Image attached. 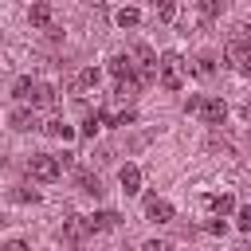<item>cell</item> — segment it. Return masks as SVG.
I'll list each match as a JSON object with an SVG mask.
<instances>
[{
  "instance_id": "obj_29",
  "label": "cell",
  "mask_w": 251,
  "mask_h": 251,
  "mask_svg": "<svg viewBox=\"0 0 251 251\" xmlns=\"http://www.w3.org/2000/svg\"><path fill=\"white\" fill-rule=\"evenodd\" d=\"M0 251H27V239H8Z\"/></svg>"
},
{
  "instance_id": "obj_26",
  "label": "cell",
  "mask_w": 251,
  "mask_h": 251,
  "mask_svg": "<svg viewBox=\"0 0 251 251\" xmlns=\"http://www.w3.org/2000/svg\"><path fill=\"white\" fill-rule=\"evenodd\" d=\"M98 126H102V118H98V114H86V122H82V137H94Z\"/></svg>"
},
{
  "instance_id": "obj_2",
  "label": "cell",
  "mask_w": 251,
  "mask_h": 251,
  "mask_svg": "<svg viewBox=\"0 0 251 251\" xmlns=\"http://www.w3.org/2000/svg\"><path fill=\"white\" fill-rule=\"evenodd\" d=\"M133 75H137V82H153L157 78V51L149 47V43H133Z\"/></svg>"
},
{
  "instance_id": "obj_32",
  "label": "cell",
  "mask_w": 251,
  "mask_h": 251,
  "mask_svg": "<svg viewBox=\"0 0 251 251\" xmlns=\"http://www.w3.org/2000/svg\"><path fill=\"white\" fill-rule=\"evenodd\" d=\"M235 251H251V243H239V247H235Z\"/></svg>"
},
{
  "instance_id": "obj_18",
  "label": "cell",
  "mask_w": 251,
  "mask_h": 251,
  "mask_svg": "<svg viewBox=\"0 0 251 251\" xmlns=\"http://www.w3.org/2000/svg\"><path fill=\"white\" fill-rule=\"evenodd\" d=\"M43 129H47V133H51V137H63V141H71V137H75V129H71V126H67V122H59V118H51V122H47V126H43Z\"/></svg>"
},
{
  "instance_id": "obj_7",
  "label": "cell",
  "mask_w": 251,
  "mask_h": 251,
  "mask_svg": "<svg viewBox=\"0 0 251 251\" xmlns=\"http://www.w3.org/2000/svg\"><path fill=\"white\" fill-rule=\"evenodd\" d=\"M31 106H39V110H55V106H59V90H55L51 82H35V90H31Z\"/></svg>"
},
{
  "instance_id": "obj_14",
  "label": "cell",
  "mask_w": 251,
  "mask_h": 251,
  "mask_svg": "<svg viewBox=\"0 0 251 251\" xmlns=\"http://www.w3.org/2000/svg\"><path fill=\"white\" fill-rule=\"evenodd\" d=\"M75 180H78V188H82L86 196H102V180H98L90 169H78V173H75Z\"/></svg>"
},
{
  "instance_id": "obj_12",
  "label": "cell",
  "mask_w": 251,
  "mask_h": 251,
  "mask_svg": "<svg viewBox=\"0 0 251 251\" xmlns=\"http://www.w3.org/2000/svg\"><path fill=\"white\" fill-rule=\"evenodd\" d=\"M8 126L20 129V133H24V129H35V114H31L27 106H16V110L8 114Z\"/></svg>"
},
{
  "instance_id": "obj_23",
  "label": "cell",
  "mask_w": 251,
  "mask_h": 251,
  "mask_svg": "<svg viewBox=\"0 0 251 251\" xmlns=\"http://www.w3.org/2000/svg\"><path fill=\"white\" fill-rule=\"evenodd\" d=\"M220 12H224L220 0H200V16H204V20H212V16H220Z\"/></svg>"
},
{
  "instance_id": "obj_28",
  "label": "cell",
  "mask_w": 251,
  "mask_h": 251,
  "mask_svg": "<svg viewBox=\"0 0 251 251\" xmlns=\"http://www.w3.org/2000/svg\"><path fill=\"white\" fill-rule=\"evenodd\" d=\"M173 16H176V4H161V8H157V20H165V24H169Z\"/></svg>"
},
{
  "instance_id": "obj_3",
  "label": "cell",
  "mask_w": 251,
  "mask_h": 251,
  "mask_svg": "<svg viewBox=\"0 0 251 251\" xmlns=\"http://www.w3.org/2000/svg\"><path fill=\"white\" fill-rule=\"evenodd\" d=\"M59 173H63V161L59 157H51V153H35V157H27V176L31 180H59Z\"/></svg>"
},
{
  "instance_id": "obj_31",
  "label": "cell",
  "mask_w": 251,
  "mask_h": 251,
  "mask_svg": "<svg viewBox=\"0 0 251 251\" xmlns=\"http://www.w3.org/2000/svg\"><path fill=\"white\" fill-rule=\"evenodd\" d=\"M196 106H200V94H192V98H184V114H196Z\"/></svg>"
},
{
  "instance_id": "obj_17",
  "label": "cell",
  "mask_w": 251,
  "mask_h": 251,
  "mask_svg": "<svg viewBox=\"0 0 251 251\" xmlns=\"http://www.w3.org/2000/svg\"><path fill=\"white\" fill-rule=\"evenodd\" d=\"M208 204L216 208V216H227V212H235V196H227V192H220V196H208Z\"/></svg>"
},
{
  "instance_id": "obj_20",
  "label": "cell",
  "mask_w": 251,
  "mask_h": 251,
  "mask_svg": "<svg viewBox=\"0 0 251 251\" xmlns=\"http://www.w3.org/2000/svg\"><path fill=\"white\" fill-rule=\"evenodd\" d=\"M137 86H141L137 78H122V82L114 86V94H118V98H133V94H137Z\"/></svg>"
},
{
  "instance_id": "obj_4",
  "label": "cell",
  "mask_w": 251,
  "mask_h": 251,
  "mask_svg": "<svg viewBox=\"0 0 251 251\" xmlns=\"http://www.w3.org/2000/svg\"><path fill=\"white\" fill-rule=\"evenodd\" d=\"M224 59H227L235 71L251 75V43H247V39H231V43L224 47Z\"/></svg>"
},
{
  "instance_id": "obj_25",
  "label": "cell",
  "mask_w": 251,
  "mask_h": 251,
  "mask_svg": "<svg viewBox=\"0 0 251 251\" xmlns=\"http://www.w3.org/2000/svg\"><path fill=\"white\" fill-rule=\"evenodd\" d=\"M98 78H102V75H98V67H86V71L78 75V86H98Z\"/></svg>"
},
{
  "instance_id": "obj_10",
  "label": "cell",
  "mask_w": 251,
  "mask_h": 251,
  "mask_svg": "<svg viewBox=\"0 0 251 251\" xmlns=\"http://www.w3.org/2000/svg\"><path fill=\"white\" fill-rule=\"evenodd\" d=\"M118 180H122V192H126V196H133V192H141V169H137V165H122V173H118Z\"/></svg>"
},
{
  "instance_id": "obj_24",
  "label": "cell",
  "mask_w": 251,
  "mask_h": 251,
  "mask_svg": "<svg viewBox=\"0 0 251 251\" xmlns=\"http://www.w3.org/2000/svg\"><path fill=\"white\" fill-rule=\"evenodd\" d=\"M212 71H216V59H212V55H200V59H196V75H200V78H208Z\"/></svg>"
},
{
  "instance_id": "obj_27",
  "label": "cell",
  "mask_w": 251,
  "mask_h": 251,
  "mask_svg": "<svg viewBox=\"0 0 251 251\" xmlns=\"http://www.w3.org/2000/svg\"><path fill=\"white\" fill-rule=\"evenodd\" d=\"M141 251H173V243H169V239H145Z\"/></svg>"
},
{
  "instance_id": "obj_30",
  "label": "cell",
  "mask_w": 251,
  "mask_h": 251,
  "mask_svg": "<svg viewBox=\"0 0 251 251\" xmlns=\"http://www.w3.org/2000/svg\"><path fill=\"white\" fill-rule=\"evenodd\" d=\"M208 231H212V235H224V231H227V224H224V220H220V216H216V220H212V224H208Z\"/></svg>"
},
{
  "instance_id": "obj_22",
  "label": "cell",
  "mask_w": 251,
  "mask_h": 251,
  "mask_svg": "<svg viewBox=\"0 0 251 251\" xmlns=\"http://www.w3.org/2000/svg\"><path fill=\"white\" fill-rule=\"evenodd\" d=\"M235 227L251 235V204H243V208H235Z\"/></svg>"
},
{
  "instance_id": "obj_19",
  "label": "cell",
  "mask_w": 251,
  "mask_h": 251,
  "mask_svg": "<svg viewBox=\"0 0 251 251\" xmlns=\"http://www.w3.org/2000/svg\"><path fill=\"white\" fill-rule=\"evenodd\" d=\"M114 20H118V27H137V24H141V12H137V8H122Z\"/></svg>"
},
{
  "instance_id": "obj_1",
  "label": "cell",
  "mask_w": 251,
  "mask_h": 251,
  "mask_svg": "<svg viewBox=\"0 0 251 251\" xmlns=\"http://www.w3.org/2000/svg\"><path fill=\"white\" fill-rule=\"evenodd\" d=\"M157 82H161L165 90H180V86H184V59H180L176 51H165V55L157 59Z\"/></svg>"
},
{
  "instance_id": "obj_9",
  "label": "cell",
  "mask_w": 251,
  "mask_h": 251,
  "mask_svg": "<svg viewBox=\"0 0 251 251\" xmlns=\"http://www.w3.org/2000/svg\"><path fill=\"white\" fill-rule=\"evenodd\" d=\"M86 235H90L86 216H75V220H67V224H63V239H67V243H82Z\"/></svg>"
},
{
  "instance_id": "obj_6",
  "label": "cell",
  "mask_w": 251,
  "mask_h": 251,
  "mask_svg": "<svg viewBox=\"0 0 251 251\" xmlns=\"http://www.w3.org/2000/svg\"><path fill=\"white\" fill-rule=\"evenodd\" d=\"M145 216H149L153 224H173V220H176V208H173L169 200H161V196H149V200H145Z\"/></svg>"
},
{
  "instance_id": "obj_15",
  "label": "cell",
  "mask_w": 251,
  "mask_h": 251,
  "mask_svg": "<svg viewBox=\"0 0 251 251\" xmlns=\"http://www.w3.org/2000/svg\"><path fill=\"white\" fill-rule=\"evenodd\" d=\"M51 16H55L51 4H31V8H27V20H31L35 27H51Z\"/></svg>"
},
{
  "instance_id": "obj_5",
  "label": "cell",
  "mask_w": 251,
  "mask_h": 251,
  "mask_svg": "<svg viewBox=\"0 0 251 251\" xmlns=\"http://www.w3.org/2000/svg\"><path fill=\"white\" fill-rule=\"evenodd\" d=\"M196 114L204 118V126H224V118H227V102H224V98H200Z\"/></svg>"
},
{
  "instance_id": "obj_13",
  "label": "cell",
  "mask_w": 251,
  "mask_h": 251,
  "mask_svg": "<svg viewBox=\"0 0 251 251\" xmlns=\"http://www.w3.org/2000/svg\"><path fill=\"white\" fill-rule=\"evenodd\" d=\"M110 75H114L118 82H122V78H137V75H133V59H129V55H114V59H110Z\"/></svg>"
},
{
  "instance_id": "obj_11",
  "label": "cell",
  "mask_w": 251,
  "mask_h": 251,
  "mask_svg": "<svg viewBox=\"0 0 251 251\" xmlns=\"http://www.w3.org/2000/svg\"><path fill=\"white\" fill-rule=\"evenodd\" d=\"M106 126H133L137 122V110L133 106H126V110H106V114H98Z\"/></svg>"
},
{
  "instance_id": "obj_8",
  "label": "cell",
  "mask_w": 251,
  "mask_h": 251,
  "mask_svg": "<svg viewBox=\"0 0 251 251\" xmlns=\"http://www.w3.org/2000/svg\"><path fill=\"white\" fill-rule=\"evenodd\" d=\"M86 224H90V235H94V231H114V227L122 224V216L106 208V212H94V216H86Z\"/></svg>"
},
{
  "instance_id": "obj_21",
  "label": "cell",
  "mask_w": 251,
  "mask_h": 251,
  "mask_svg": "<svg viewBox=\"0 0 251 251\" xmlns=\"http://www.w3.org/2000/svg\"><path fill=\"white\" fill-rule=\"evenodd\" d=\"M12 200L16 204H39V192L35 188H12Z\"/></svg>"
},
{
  "instance_id": "obj_16",
  "label": "cell",
  "mask_w": 251,
  "mask_h": 251,
  "mask_svg": "<svg viewBox=\"0 0 251 251\" xmlns=\"http://www.w3.org/2000/svg\"><path fill=\"white\" fill-rule=\"evenodd\" d=\"M31 90H35L31 75H20V78L12 82V98H16V102H27V98H31Z\"/></svg>"
}]
</instances>
